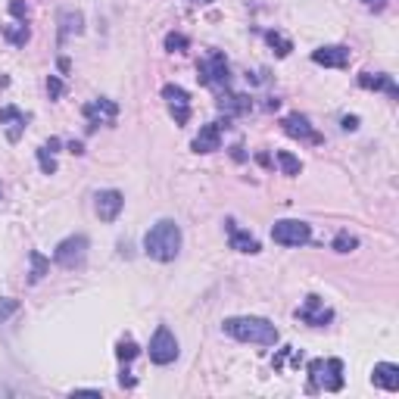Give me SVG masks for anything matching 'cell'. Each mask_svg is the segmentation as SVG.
<instances>
[{
  "label": "cell",
  "instance_id": "603a6c76",
  "mask_svg": "<svg viewBox=\"0 0 399 399\" xmlns=\"http://www.w3.org/2000/svg\"><path fill=\"white\" fill-rule=\"evenodd\" d=\"M275 159H277V166H281V172H284V175H290V178L303 172V163H299L293 153H287V150H277Z\"/></svg>",
  "mask_w": 399,
  "mask_h": 399
},
{
  "label": "cell",
  "instance_id": "484cf974",
  "mask_svg": "<svg viewBox=\"0 0 399 399\" xmlns=\"http://www.w3.org/2000/svg\"><path fill=\"white\" fill-rule=\"evenodd\" d=\"M187 47H190L187 34H181V32H169V34H166V50H169V54H184Z\"/></svg>",
  "mask_w": 399,
  "mask_h": 399
},
{
  "label": "cell",
  "instance_id": "ac0fdd59",
  "mask_svg": "<svg viewBox=\"0 0 399 399\" xmlns=\"http://www.w3.org/2000/svg\"><path fill=\"white\" fill-rule=\"evenodd\" d=\"M25 113L22 109H16V106H0V125H7V137L10 141H19L22 137V131H25Z\"/></svg>",
  "mask_w": 399,
  "mask_h": 399
},
{
  "label": "cell",
  "instance_id": "8fae6325",
  "mask_svg": "<svg viewBox=\"0 0 399 399\" xmlns=\"http://www.w3.org/2000/svg\"><path fill=\"white\" fill-rule=\"evenodd\" d=\"M163 97L172 109V119L175 125H187L190 122V94L181 88V84H166L163 88Z\"/></svg>",
  "mask_w": 399,
  "mask_h": 399
},
{
  "label": "cell",
  "instance_id": "3957f363",
  "mask_svg": "<svg viewBox=\"0 0 399 399\" xmlns=\"http://www.w3.org/2000/svg\"><path fill=\"white\" fill-rule=\"evenodd\" d=\"M309 378H312V390H328L337 393L343 390V362L340 358H312L309 362Z\"/></svg>",
  "mask_w": 399,
  "mask_h": 399
},
{
  "label": "cell",
  "instance_id": "f1b7e54d",
  "mask_svg": "<svg viewBox=\"0 0 399 399\" xmlns=\"http://www.w3.org/2000/svg\"><path fill=\"white\" fill-rule=\"evenodd\" d=\"M38 166H41L44 175H54V172H56V159H54V153H50L47 147L38 150Z\"/></svg>",
  "mask_w": 399,
  "mask_h": 399
},
{
  "label": "cell",
  "instance_id": "9c48e42d",
  "mask_svg": "<svg viewBox=\"0 0 399 399\" xmlns=\"http://www.w3.org/2000/svg\"><path fill=\"white\" fill-rule=\"evenodd\" d=\"M297 318L303 321V325H312V328H325V325H331V318H334V312L325 306V299L321 297H306V303L297 309Z\"/></svg>",
  "mask_w": 399,
  "mask_h": 399
},
{
  "label": "cell",
  "instance_id": "836d02e7",
  "mask_svg": "<svg viewBox=\"0 0 399 399\" xmlns=\"http://www.w3.org/2000/svg\"><path fill=\"white\" fill-rule=\"evenodd\" d=\"M290 350H293V346H284V350L277 352V356H275V368H281V365H284V358L290 356Z\"/></svg>",
  "mask_w": 399,
  "mask_h": 399
},
{
  "label": "cell",
  "instance_id": "52a82bcc",
  "mask_svg": "<svg viewBox=\"0 0 399 399\" xmlns=\"http://www.w3.org/2000/svg\"><path fill=\"white\" fill-rule=\"evenodd\" d=\"M178 358V340L166 325H159L150 337V362L153 365H172Z\"/></svg>",
  "mask_w": 399,
  "mask_h": 399
},
{
  "label": "cell",
  "instance_id": "30bf717a",
  "mask_svg": "<svg viewBox=\"0 0 399 399\" xmlns=\"http://www.w3.org/2000/svg\"><path fill=\"white\" fill-rule=\"evenodd\" d=\"M82 115L88 119V128L94 131L97 125H113L115 122V115H119V106H115L109 97H97V100H91V103H84L82 106Z\"/></svg>",
  "mask_w": 399,
  "mask_h": 399
},
{
  "label": "cell",
  "instance_id": "d6a6232c",
  "mask_svg": "<svg viewBox=\"0 0 399 399\" xmlns=\"http://www.w3.org/2000/svg\"><path fill=\"white\" fill-rule=\"evenodd\" d=\"M340 125H343V131H356L358 128V115H343Z\"/></svg>",
  "mask_w": 399,
  "mask_h": 399
},
{
  "label": "cell",
  "instance_id": "9a60e30c",
  "mask_svg": "<svg viewBox=\"0 0 399 399\" xmlns=\"http://www.w3.org/2000/svg\"><path fill=\"white\" fill-rule=\"evenodd\" d=\"M122 206H125V196L119 194V190H100L94 209H97V216H100V222H115L119 212H122Z\"/></svg>",
  "mask_w": 399,
  "mask_h": 399
},
{
  "label": "cell",
  "instance_id": "d6986e66",
  "mask_svg": "<svg viewBox=\"0 0 399 399\" xmlns=\"http://www.w3.org/2000/svg\"><path fill=\"white\" fill-rule=\"evenodd\" d=\"M228 244H231V250H237V253H259V240L250 231L237 228L234 222H228Z\"/></svg>",
  "mask_w": 399,
  "mask_h": 399
},
{
  "label": "cell",
  "instance_id": "7402d4cb",
  "mask_svg": "<svg viewBox=\"0 0 399 399\" xmlns=\"http://www.w3.org/2000/svg\"><path fill=\"white\" fill-rule=\"evenodd\" d=\"M3 38H7L10 44H16V47H25L28 38H32V32H28V22H19V25H7V28H3Z\"/></svg>",
  "mask_w": 399,
  "mask_h": 399
},
{
  "label": "cell",
  "instance_id": "ba28073f",
  "mask_svg": "<svg viewBox=\"0 0 399 399\" xmlns=\"http://www.w3.org/2000/svg\"><path fill=\"white\" fill-rule=\"evenodd\" d=\"M281 128H284L287 137H293V141H303V144H325V137L315 131V125L306 119L303 113H290L281 119Z\"/></svg>",
  "mask_w": 399,
  "mask_h": 399
},
{
  "label": "cell",
  "instance_id": "277c9868",
  "mask_svg": "<svg viewBox=\"0 0 399 399\" xmlns=\"http://www.w3.org/2000/svg\"><path fill=\"white\" fill-rule=\"evenodd\" d=\"M196 82L206 84V88H228L231 82V69H228V60L225 54H209L206 60L196 62Z\"/></svg>",
  "mask_w": 399,
  "mask_h": 399
},
{
  "label": "cell",
  "instance_id": "8d00e7d4",
  "mask_svg": "<svg viewBox=\"0 0 399 399\" xmlns=\"http://www.w3.org/2000/svg\"><path fill=\"white\" fill-rule=\"evenodd\" d=\"M44 147H47V150H50V153H56V150H60V141H56V137H50V141H47V144H44Z\"/></svg>",
  "mask_w": 399,
  "mask_h": 399
},
{
  "label": "cell",
  "instance_id": "2e32d148",
  "mask_svg": "<svg viewBox=\"0 0 399 399\" xmlns=\"http://www.w3.org/2000/svg\"><path fill=\"white\" fill-rule=\"evenodd\" d=\"M372 384L380 387V390H387V393H396L399 390V365H393V362H378L372 372Z\"/></svg>",
  "mask_w": 399,
  "mask_h": 399
},
{
  "label": "cell",
  "instance_id": "d4e9b609",
  "mask_svg": "<svg viewBox=\"0 0 399 399\" xmlns=\"http://www.w3.org/2000/svg\"><path fill=\"white\" fill-rule=\"evenodd\" d=\"M331 247H334V253H352V250H358V237L350 234V231H340Z\"/></svg>",
  "mask_w": 399,
  "mask_h": 399
},
{
  "label": "cell",
  "instance_id": "e575fe53",
  "mask_svg": "<svg viewBox=\"0 0 399 399\" xmlns=\"http://www.w3.org/2000/svg\"><path fill=\"white\" fill-rule=\"evenodd\" d=\"M362 3H365L368 10H378V13H380V10L387 7V0H362Z\"/></svg>",
  "mask_w": 399,
  "mask_h": 399
},
{
  "label": "cell",
  "instance_id": "5bb4252c",
  "mask_svg": "<svg viewBox=\"0 0 399 399\" xmlns=\"http://www.w3.org/2000/svg\"><path fill=\"white\" fill-rule=\"evenodd\" d=\"M216 106L225 113V119H234V115H250L253 113V100L247 94H234V91L225 88V94H218Z\"/></svg>",
  "mask_w": 399,
  "mask_h": 399
},
{
  "label": "cell",
  "instance_id": "6da1fadb",
  "mask_svg": "<svg viewBox=\"0 0 399 399\" xmlns=\"http://www.w3.org/2000/svg\"><path fill=\"white\" fill-rule=\"evenodd\" d=\"M225 334L234 340H240V343H256V346H275L277 340H281V334H277V328L271 325L269 318L262 315H231L222 321Z\"/></svg>",
  "mask_w": 399,
  "mask_h": 399
},
{
  "label": "cell",
  "instance_id": "f546056e",
  "mask_svg": "<svg viewBox=\"0 0 399 399\" xmlns=\"http://www.w3.org/2000/svg\"><path fill=\"white\" fill-rule=\"evenodd\" d=\"M62 91H66L62 78H60V75H50V78H47V94H50V100H60Z\"/></svg>",
  "mask_w": 399,
  "mask_h": 399
},
{
  "label": "cell",
  "instance_id": "8992f818",
  "mask_svg": "<svg viewBox=\"0 0 399 399\" xmlns=\"http://www.w3.org/2000/svg\"><path fill=\"white\" fill-rule=\"evenodd\" d=\"M88 237L84 234H72L66 237L60 247L54 250V262L60 265V269H78V265L88 259Z\"/></svg>",
  "mask_w": 399,
  "mask_h": 399
},
{
  "label": "cell",
  "instance_id": "4fadbf2b",
  "mask_svg": "<svg viewBox=\"0 0 399 399\" xmlns=\"http://www.w3.org/2000/svg\"><path fill=\"white\" fill-rule=\"evenodd\" d=\"M312 62H318V66H325V69H343V66H350V47H343V44L318 47V50H312Z\"/></svg>",
  "mask_w": 399,
  "mask_h": 399
},
{
  "label": "cell",
  "instance_id": "d590c367",
  "mask_svg": "<svg viewBox=\"0 0 399 399\" xmlns=\"http://www.w3.org/2000/svg\"><path fill=\"white\" fill-rule=\"evenodd\" d=\"M69 153L82 156V153H84V144H82V141H72V144H69Z\"/></svg>",
  "mask_w": 399,
  "mask_h": 399
},
{
  "label": "cell",
  "instance_id": "1f68e13d",
  "mask_svg": "<svg viewBox=\"0 0 399 399\" xmlns=\"http://www.w3.org/2000/svg\"><path fill=\"white\" fill-rule=\"evenodd\" d=\"M119 384H122V387H128V390H131V387H137V378L128 372V368H125V372L119 374Z\"/></svg>",
  "mask_w": 399,
  "mask_h": 399
},
{
  "label": "cell",
  "instance_id": "83f0119b",
  "mask_svg": "<svg viewBox=\"0 0 399 399\" xmlns=\"http://www.w3.org/2000/svg\"><path fill=\"white\" fill-rule=\"evenodd\" d=\"M19 312V299H13V297H0V325L3 321H10V318Z\"/></svg>",
  "mask_w": 399,
  "mask_h": 399
},
{
  "label": "cell",
  "instance_id": "ab89813d",
  "mask_svg": "<svg viewBox=\"0 0 399 399\" xmlns=\"http://www.w3.org/2000/svg\"><path fill=\"white\" fill-rule=\"evenodd\" d=\"M10 393H13L10 387H0V396H10Z\"/></svg>",
  "mask_w": 399,
  "mask_h": 399
},
{
  "label": "cell",
  "instance_id": "e0dca14e",
  "mask_svg": "<svg viewBox=\"0 0 399 399\" xmlns=\"http://www.w3.org/2000/svg\"><path fill=\"white\" fill-rule=\"evenodd\" d=\"M358 84H362L365 91H384V94L393 97V100L399 97V88H396V82H393V75H384V72H378V75L362 72L358 75Z\"/></svg>",
  "mask_w": 399,
  "mask_h": 399
},
{
  "label": "cell",
  "instance_id": "4dcf8cb0",
  "mask_svg": "<svg viewBox=\"0 0 399 399\" xmlns=\"http://www.w3.org/2000/svg\"><path fill=\"white\" fill-rule=\"evenodd\" d=\"M10 13H13L19 22H28V7L22 3V0H13V3H10Z\"/></svg>",
  "mask_w": 399,
  "mask_h": 399
},
{
  "label": "cell",
  "instance_id": "ffe728a7",
  "mask_svg": "<svg viewBox=\"0 0 399 399\" xmlns=\"http://www.w3.org/2000/svg\"><path fill=\"white\" fill-rule=\"evenodd\" d=\"M84 32V16L82 13H72V10H66V13L60 16V44L66 41L69 34H82Z\"/></svg>",
  "mask_w": 399,
  "mask_h": 399
},
{
  "label": "cell",
  "instance_id": "74e56055",
  "mask_svg": "<svg viewBox=\"0 0 399 399\" xmlns=\"http://www.w3.org/2000/svg\"><path fill=\"white\" fill-rule=\"evenodd\" d=\"M231 156H234L237 163H240V159H244V147H231Z\"/></svg>",
  "mask_w": 399,
  "mask_h": 399
},
{
  "label": "cell",
  "instance_id": "4316f807",
  "mask_svg": "<svg viewBox=\"0 0 399 399\" xmlns=\"http://www.w3.org/2000/svg\"><path fill=\"white\" fill-rule=\"evenodd\" d=\"M137 352H141V350H137L135 340H119V346H115V356H119V362H131Z\"/></svg>",
  "mask_w": 399,
  "mask_h": 399
},
{
  "label": "cell",
  "instance_id": "7a4b0ae2",
  "mask_svg": "<svg viewBox=\"0 0 399 399\" xmlns=\"http://www.w3.org/2000/svg\"><path fill=\"white\" fill-rule=\"evenodd\" d=\"M181 244H184L181 228H178V222H172V218H159V222L144 234V253H147L150 259H156V262H172V259L181 253Z\"/></svg>",
  "mask_w": 399,
  "mask_h": 399
},
{
  "label": "cell",
  "instance_id": "f35d334b",
  "mask_svg": "<svg viewBox=\"0 0 399 399\" xmlns=\"http://www.w3.org/2000/svg\"><path fill=\"white\" fill-rule=\"evenodd\" d=\"M56 66H60V72H69V60H66V56H60V62H56Z\"/></svg>",
  "mask_w": 399,
  "mask_h": 399
},
{
  "label": "cell",
  "instance_id": "7c38bea8",
  "mask_svg": "<svg viewBox=\"0 0 399 399\" xmlns=\"http://www.w3.org/2000/svg\"><path fill=\"white\" fill-rule=\"evenodd\" d=\"M231 119H225V122H209L200 128V135L194 137V150L196 153H216L218 147H222V131L228 128Z\"/></svg>",
  "mask_w": 399,
  "mask_h": 399
},
{
  "label": "cell",
  "instance_id": "44dd1931",
  "mask_svg": "<svg viewBox=\"0 0 399 399\" xmlns=\"http://www.w3.org/2000/svg\"><path fill=\"white\" fill-rule=\"evenodd\" d=\"M265 41H269V47L275 50V56H290V50H293V44H290V38H284L281 32H265Z\"/></svg>",
  "mask_w": 399,
  "mask_h": 399
},
{
  "label": "cell",
  "instance_id": "cb8c5ba5",
  "mask_svg": "<svg viewBox=\"0 0 399 399\" xmlns=\"http://www.w3.org/2000/svg\"><path fill=\"white\" fill-rule=\"evenodd\" d=\"M28 262H32V275H28V281H32V284H38V281H41L44 275H47L50 262H47V259H44L38 250H32V253H28Z\"/></svg>",
  "mask_w": 399,
  "mask_h": 399
},
{
  "label": "cell",
  "instance_id": "60d3db41",
  "mask_svg": "<svg viewBox=\"0 0 399 399\" xmlns=\"http://www.w3.org/2000/svg\"><path fill=\"white\" fill-rule=\"evenodd\" d=\"M190 3H209V0H190Z\"/></svg>",
  "mask_w": 399,
  "mask_h": 399
},
{
  "label": "cell",
  "instance_id": "5b68a950",
  "mask_svg": "<svg viewBox=\"0 0 399 399\" xmlns=\"http://www.w3.org/2000/svg\"><path fill=\"white\" fill-rule=\"evenodd\" d=\"M271 240L281 247H306L312 240V225L299 218H281L271 225Z\"/></svg>",
  "mask_w": 399,
  "mask_h": 399
}]
</instances>
